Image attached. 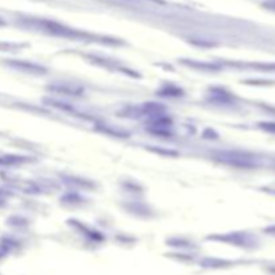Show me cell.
Instances as JSON below:
<instances>
[{"label": "cell", "instance_id": "1", "mask_svg": "<svg viewBox=\"0 0 275 275\" xmlns=\"http://www.w3.org/2000/svg\"><path fill=\"white\" fill-rule=\"evenodd\" d=\"M11 66L27 73H36V74H39V73L45 72L43 67L38 66V65H34V63H25V62H19V61L14 62V63H11Z\"/></svg>", "mask_w": 275, "mask_h": 275}, {"label": "cell", "instance_id": "2", "mask_svg": "<svg viewBox=\"0 0 275 275\" xmlns=\"http://www.w3.org/2000/svg\"><path fill=\"white\" fill-rule=\"evenodd\" d=\"M265 5L266 7H269V8H271V10H275V0H273V1H267Z\"/></svg>", "mask_w": 275, "mask_h": 275}]
</instances>
